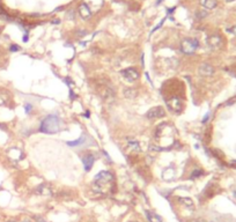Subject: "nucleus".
Masks as SVG:
<instances>
[{"instance_id": "6", "label": "nucleus", "mask_w": 236, "mask_h": 222, "mask_svg": "<svg viewBox=\"0 0 236 222\" xmlns=\"http://www.w3.org/2000/svg\"><path fill=\"white\" fill-rule=\"evenodd\" d=\"M214 67L210 64H202L198 67V73L203 76H211L214 74Z\"/></svg>"}, {"instance_id": "13", "label": "nucleus", "mask_w": 236, "mask_h": 222, "mask_svg": "<svg viewBox=\"0 0 236 222\" xmlns=\"http://www.w3.org/2000/svg\"><path fill=\"white\" fill-rule=\"evenodd\" d=\"M124 96L129 99H132L137 96V92H136V89H132V88H126V89H124Z\"/></svg>"}, {"instance_id": "20", "label": "nucleus", "mask_w": 236, "mask_h": 222, "mask_svg": "<svg viewBox=\"0 0 236 222\" xmlns=\"http://www.w3.org/2000/svg\"><path fill=\"white\" fill-rule=\"evenodd\" d=\"M7 102V96L5 94H0V105H4Z\"/></svg>"}, {"instance_id": "10", "label": "nucleus", "mask_w": 236, "mask_h": 222, "mask_svg": "<svg viewBox=\"0 0 236 222\" xmlns=\"http://www.w3.org/2000/svg\"><path fill=\"white\" fill-rule=\"evenodd\" d=\"M199 2L206 9H213L218 5V1L217 0H199Z\"/></svg>"}, {"instance_id": "27", "label": "nucleus", "mask_w": 236, "mask_h": 222, "mask_svg": "<svg viewBox=\"0 0 236 222\" xmlns=\"http://www.w3.org/2000/svg\"><path fill=\"white\" fill-rule=\"evenodd\" d=\"M7 222H15L14 220H9V221H7Z\"/></svg>"}, {"instance_id": "17", "label": "nucleus", "mask_w": 236, "mask_h": 222, "mask_svg": "<svg viewBox=\"0 0 236 222\" xmlns=\"http://www.w3.org/2000/svg\"><path fill=\"white\" fill-rule=\"evenodd\" d=\"M202 175H203L202 170H195V171H192V174H191L190 178H191V179H193V178H197V177H200Z\"/></svg>"}, {"instance_id": "2", "label": "nucleus", "mask_w": 236, "mask_h": 222, "mask_svg": "<svg viewBox=\"0 0 236 222\" xmlns=\"http://www.w3.org/2000/svg\"><path fill=\"white\" fill-rule=\"evenodd\" d=\"M199 47V42L196 38H184L181 42V51L184 54H193Z\"/></svg>"}, {"instance_id": "29", "label": "nucleus", "mask_w": 236, "mask_h": 222, "mask_svg": "<svg viewBox=\"0 0 236 222\" xmlns=\"http://www.w3.org/2000/svg\"><path fill=\"white\" fill-rule=\"evenodd\" d=\"M129 222H136V221H129Z\"/></svg>"}, {"instance_id": "11", "label": "nucleus", "mask_w": 236, "mask_h": 222, "mask_svg": "<svg viewBox=\"0 0 236 222\" xmlns=\"http://www.w3.org/2000/svg\"><path fill=\"white\" fill-rule=\"evenodd\" d=\"M35 192L37 193V194H43V196H48V194H51V190H50V187L48 186L46 184H42L40 186L36 189V191Z\"/></svg>"}, {"instance_id": "4", "label": "nucleus", "mask_w": 236, "mask_h": 222, "mask_svg": "<svg viewBox=\"0 0 236 222\" xmlns=\"http://www.w3.org/2000/svg\"><path fill=\"white\" fill-rule=\"evenodd\" d=\"M206 43H207V45L210 47H212V49H220V47H222V38H221V36L219 35H211L207 37V40H206Z\"/></svg>"}, {"instance_id": "5", "label": "nucleus", "mask_w": 236, "mask_h": 222, "mask_svg": "<svg viewBox=\"0 0 236 222\" xmlns=\"http://www.w3.org/2000/svg\"><path fill=\"white\" fill-rule=\"evenodd\" d=\"M122 75L124 76L125 79H127L129 81H136L137 79H139V72L137 68L134 67H130V68H126V70L122 71Z\"/></svg>"}, {"instance_id": "8", "label": "nucleus", "mask_w": 236, "mask_h": 222, "mask_svg": "<svg viewBox=\"0 0 236 222\" xmlns=\"http://www.w3.org/2000/svg\"><path fill=\"white\" fill-rule=\"evenodd\" d=\"M79 13H80L81 18L85 19V20H87V19H89L92 16V11H90V8H89L88 5L85 4V2H82L80 6H79Z\"/></svg>"}, {"instance_id": "14", "label": "nucleus", "mask_w": 236, "mask_h": 222, "mask_svg": "<svg viewBox=\"0 0 236 222\" xmlns=\"http://www.w3.org/2000/svg\"><path fill=\"white\" fill-rule=\"evenodd\" d=\"M127 144H129V146L131 147L132 149L140 152V146H139V142L137 140H134V139H127Z\"/></svg>"}, {"instance_id": "18", "label": "nucleus", "mask_w": 236, "mask_h": 222, "mask_svg": "<svg viewBox=\"0 0 236 222\" xmlns=\"http://www.w3.org/2000/svg\"><path fill=\"white\" fill-rule=\"evenodd\" d=\"M150 151H154V152H161V151H166L167 148L159 147V146H156V145H152V146L150 147Z\"/></svg>"}, {"instance_id": "1", "label": "nucleus", "mask_w": 236, "mask_h": 222, "mask_svg": "<svg viewBox=\"0 0 236 222\" xmlns=\"http://www.w3.org/2000/svg\"><path fill=\"white\" fill-rule=\"evenodd\" d=\"M60 119L56 115H50L41 124V132L43 133H48V134H52V133H57L60 130Z\"/></svg>"}, {"instance_id": "22", "label": "nucleus", "mask_w": 236, "mask_h": 222, "mask_svg": "<svg viewBox=\"0 0 236 222\" xmlns=\"http://www.w3.org/2000/svg\"><path fill=\"white\" fill-rule=\"evenodd\" d=\"M9 50H11L12 52H16V51L20 50V47H17V45H15V44H13V45L9 47Z\"/></svg>"}, {"instance_id": "21", "label": "nucleus", "mask_w": 236, "mask_h": 222, "mask_svg": "<svg viewBox=\"0 0 236 222\" xmlns=\"http://www.w3.org/2000/svg\"><path fill=\"white\" fill-rule=\"evenodd\" d=\"M207 15V13L206 12H197L196 13V16L198 19H203V18H205Z\"/></svg>"}, {"instance_id": "23", "label": "nucleus", "mask_w": 236, "mask_h": 222, "mask_svg": "<svg viewBox=\"0 0 236 222\" xmlns=\"http://www.w3.org/2000/svg\"><path fill=\"white\" fill-rule=\"evenodd\" d=\"M34 220H35V222H48L46 220H44L43 217H41V216H34Z\"/></svg>"}, {"instance_id": "24", "label": "nucleus", "mask_w": 236, "mask_h": 222, "mask_svg": "<svg viewBox=\"0 0 236 222\" xmlns=\"http://www.w3.org/2000/svg\"><path fill=\"white\" fill-rule=\"evenodd\" d=\"M24 108H26V112H27V113H28V112H30V110H31V105H30V104H26V106H24Z\"/></svg>"}, {"instance_id": "15", "label": "nucleus", "mask_w": 236, "mask_h": 222, "mask_svg": "<svg viewBox=\"0 0 236 222\" xmlns=\"http://www.w3.org/2000/svg\"><path fill=\"white\" fill-rule=\"evenodd\" d=\"M179 203L181 204L185 205V206H188V207H193V201H192V199L190 198H179Z\"/></svg>"}, {"instance_id": "12", "label": "nucleus", "mask_w": 236, "mask_h": 222, "mask_svg": "<svg viewBox=\"0 0 236 222\" xmlns=\"http://www.w3.org/2000/svg\"><path fill=\"white\" fill-rule=\"evenodd\" d=\"M145 214H146V216H147V219H148V221L150 222H162L161 216H159L157 214L153 213V212L146 210V212H145Z\"/></svg>"}, {"instance_id": "16", "label": "nucleus", "mask_w": 236, "mask_h": 222, "mask_svg": "<svg viewBox=\"0 0 236 222\" xmlns=\"http://www.w3.org/2000/svg\"><path fill=\"white\" fill-rule=\"evenodd\" d=\"M83 141H85V137H81V138H79L76 141H72V142H67V145H69V146H78V145H80V144H83Z\"/></svg>"}, {"instance_id": "7", "label": "nucleus", "mask_w": 236, "mask_h": 222, "mask_svg": "<svg viewBox=\"0 0 236 222\" xmlns=\"http://www.w3.org/2000/svg\"><path fill=\"white\" fill-rule=\"evenodd\" d=\"M167 105L170 110L175 111V112H179V111L182 110V102L177 97H173V99H167Z\"/></svg>"}, {"instance_id": "28", "label": "nucleus", "mask_w": 236, "mask_h": 222, "mask_svg": "<svg viewBox=\"0 0 236 222\" xmlns=\"http://www.w3.org/2000/svg\"><path fill=\"white\" fill-rule=\"evenodd\" d=\"M22 222H29V221H27V220H24V221H22Z\"/></svg>"}, {"instance_id": "19", "label": "nucleus", "mask_w": 236, "mask_h": 222, "mask_svg": "<svg viewBox=\"0 0 236 222\" xmlns=\"http://www.w3.org/2000/svg\"><path fill=\"white\" fill-rule=\"evenodd\" d=\"M227 33H229V34H231V35H234L236 36V26H231V27H228L227 28Z\"/></svg>"}, {"instance_id": "9", "label": "nucleus", "mask_w": 236, "mask_h": 222, "mask_svg": "<svg viewBox=\"0 0 236 222\" xmlns=\"http://www.w3.org/2000/svg\"><path fill=\"white\" fill-rule=\"evenodd\" d=\"M82 161H83L85 169H86L87 171H89V170L92 169L94 162H95V158H94V155H92V154H86V155L82 158Z\"/></svg>"}, {"instance_id": "3", "label": "nucleus", "mask_w": 236, "mask_h": 222, "mask_svg": "<svg viewBox=\"0 0 236 222\" xmlns=\"http://www.w3.org/2000/svg\"><path fill=\"white\" fill-rule=\"evenodd\" d=\"M166 116V111L162 106H155L152 108L147 113H146V118L148 119H156V118H161Z\"/></svg>"}, {"instance_id": "25", "label": "nucleus", "mask_w": 236, "mask_h": 222, "mask_svg": "<svg viewBox=\"0 0 236 222\" xmlns=\"http://www.w3.org/2000/svg\"><path fill=\"white\" fill-rule=\"evenodd\" d=\"M195 222H210V221H206V220H197Z\"/></svg>"}, {"instance_id": "26", "label": "nucleus", "mask_w": 236, "mask_h": 222, "mask_svg": "<svg viewBox=\"0 0 236 222\" xmlns=\"http://www.w3.org/2000/svg\"><path fill=\"white\" fill-rule=\"evenodd\" d=\"M227 2H231V1H235V0H226Z\"/></svg>"}]
</instances>
